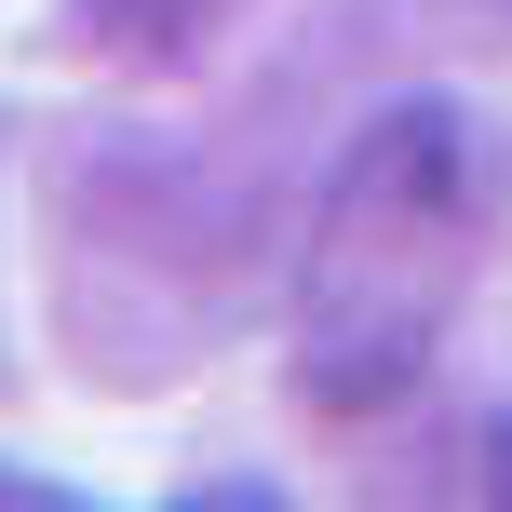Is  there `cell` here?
I'll return each mask as SVG.
<instances>
[{
  "instance_id": "6da1fadb",
  "label": "cell",
  "mask_w": 512,
  "mask_h": 512,
  "mask_svg": "<svg viewBox=\"0 0 512 512\" xmlns=\"http://www.w3.org/2000/svg\"><path fill=\"white\" fill-rule=\"evenodd\" d=\"M472 230H486V135L432 95L378 108L337 162L297 270V391L324 418H378L391 391H418L472 283Z\"/></svg>"
},
{
  "instance_id": "7a4b0ae2",
  "label": "cell",
  "mask_w": 512,
  "mask_h": 512,
  "mask_svg": "<svg viewBox=\"0 0 512 512\" xmlns=\"http://www.w3.org/2000/svg\"><path fill=\"white\" fill-rule=\"evenodd\" d=\"M216 14H230V0H81V27H95L108 54H176V41H203Z\"/></svg>"
},
{
  "instance_id": "3957f363",
  "label": "cell",
  "mask_w": 512,
  "mask_h": 512,
  "mask_svg": "<svg viewBox=\"0 0 512 512\" xmlns=\"http://www.w3.org/2000/svg\"><path fill=\"white\" fill-rule=\"evenodd\" d=\"M0 512H68V486H41V472H0Z\"/></svg>"
},
{
  "instance_id": "277c9868",
  "label": "cell",
  "mask_w": 512,
  "mask_h": 512,
  "mask_svg": "<svg viewBox=\"0 0 512 512\" xmlns=\"http://www.w3.org/2000/svg\"><path fill=\"white\" fill-rule=\"evenodd\" d=\"M486 14H512V0H486Z\"/></svg>"
}]
</instances>
